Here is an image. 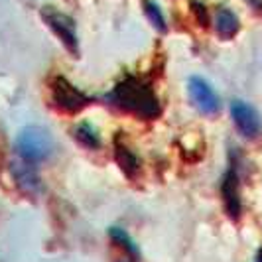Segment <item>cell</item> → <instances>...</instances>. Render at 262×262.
<instances>
[{
	"instance_id": "5",
	"label": "cell",
	"mask_w": 262,
	"mask_h": 262,
	"mask_svg": "<svg viewBox=\"0 0 262 262\" xmlns=\"http://www.w3.org/2000/svg\"><path fill=\"white\" fill-rule=\"evenodd\" d=\"M10 171H12V178L16 185L22 191H26L30 195H36L41 189V178H39L38 164L16 156L12 160V164H10Z\"/></svg>"
},
{
	"instance_id": "3",
	"label": "cell",
	"mask_w": 262,
	"mask_h": 262,
	"mask_svg": "<svg viewBox=\"0 0 262 262\" xmlns=\"http://www.w3.org/2000/svg\"><path fill=\"white\" fill-rule=\"evenodd\" d=\"M53 103L66 113H77L91 103V97L79 91L75 85H71L66 77H55L52 83Z\"/></svg>"
},
{
	"instance_id": "1",
	"label": "cell",
	"mask_w": 262,
	"mask_h": 262,
	"mask_svg": "<svg viewBox=\"0 0 262 262\" xmlns=\"http://www.w3.org/2000/svg\"><path fill=\"white\" fill-rule=\"evenodd\" d=\"M106 101L120 111L132 113L146 120H152L160 115V101L156 93L152 91L148 83L136 77H128L118 83L111 95H106Z\"/></svg>"
},
{
	"instance_id": "11",
	"label": "cell",
	"mask_w": 262,
	"mask_h": 262,
	"mask_svg": "<svg viewBox=\"0 0 262 262\" xmlns=\"http://www.w3.org/2000/svg\"><path fill=\"white\" fill-rule=\"evenodd\" d=\"M115 158H117V164L122 168V171H124V173L134 176V173L138 171V158L134 156V154H132L126 146L117 144V148H115Z\"/></svg>"
},
{
	"instance_id": "15",
	"label": "cell",
	"mask_w": 262,
	"mask_h": 262,
	"mask_svg": "<svg viewBox=\"0 0 262 262\" xmlns=\"http://www.w3.org/2000/svg\"><path fill=\"white\" fill-rule=\"evenodd\" d=\"M249 2L254 6V8H256V10H260V12H262V0H249Z\"/></svg>"
},
{
	"instance_id": "8",
	"label": "cell",
	"mask_w": 262,
	"mask_h": 262,
	"mask_svg": "<svg viewBox=\"0 0 262 262\" xmlns=\"http://www.w3.org/2000/svg\"><path fill=\"white\" fill-rule=\"evenodd\" d=\"M221 193H223L225 209L229 213L231 219H238L241 217V193H238V178L233 170L227 171L221 184Z\"/></svg>"
},
{
	"instance_id": "9",
	"label": "cell",
	"mask_w": 262,
	"mask_h": 262,
	"mask_svg": "<svg viewBox=\"0 0 262 262\" xmlns=\"http://www.w3.org/2000/svg\"><path fill=\"white\" fill-rule=\"evenodd\" d=\"M215 30L221 38H233L238 32V18L229 8H219L215 14Z\"/></svg>"
},
{
	"instance_id": "16",
	"label": "cell",
	"mask_w": 262,
	"mask_h": 262,
	"mask_svg": "<svg viewBox=\"0 0 262 262\" xmlns=\"http://www.w3.org/2000/svg\"><path fill=\"white\" fill-rule=\"evenodd\" d=\"M256 262H262V250L258 252V258H256Z\"/></svg>"
},
{
	"instance_id": "12",
	"label": "cell",
	"mask_w": 262,
	"mask_h": 262,
	"mask_svg": "<svg viewBox=\"0 0 262 262\" xmlns=\"http://www.w3.org/2000/svg\"><path fill=\"white\" fill-rule=\"evenodd\" d=\"M144 10H146V16H148V18H150V22H152V26L158 28L160 32H166V18H164L162 10L158 8V4L150 2V0H146Z\"/></svg>"
},
{
	"instance_id": "13",
	"label": "cell",
	"mask_w": 262,
	"mask_h": 262,
	"mask_svg": "<svg viewBox=\"0 0 262 262\" xmlns=\"http://www.w3.org/2000/svg\"><path fill=\"white\" fill-rule=\"evenodd\" d=\"M111 236H113V238L117 241L118 245H122L124 249L130 252L132 258H136V256H138V249H136V245L132 243V238L128 235H126L124 231H120V229H111Z\"/></svg>"
},
{
	"instance_id": "14",
	"label": "cell",
	"mask_w": 262,
	"mask_h": 262,
	"mask_svg": "<svg viewBox=\"0 0 262 262\" xmlns=\"http://www.w3.org/2000/svg\"><path fill=\"white\" fill-rule=\"evenodd\" d=\"M191 8L195 10L199 22H201V24H207V12H205V6H203V4H199V2H193V4H191Z\"/></svg>"
},
{
	"instance_id": "10",
	"label": "cell",
	"mask_w": 262,
	"mask_h": 262,
	"mask_svg": "<svg viewBox=\"0 0 262 262\" xmlns=\"http://www.w3.org/2000/svg\"><path fill=\"white\" fill-rule=\"evenodd\" d=\"M73 138H75L81 146L91 148V150H97V148L101 146L99 132H97V128H95L93 124H89V122H81V124H77L75 130H73Z\"/></svg>"
},
{
	"instance_id": "7",
	"label": "cell",
	"mask_w": 262,
	"mask_h": 262,
	"mask_svg": "<svg viewBox=\"0 0 262 262\" xmlns=\"http://www.w3.org/2000/svg\"><path fill=\"white\" fill-rule=\"evenodd\" d=\"M231 115L235 120V126L245 138H256L260 134L262 122L258 113L245 101H233L231 103Z\"/></svg>"
},
{
	"instance_id": "4",
	"label": "cell",
	"mask_w": 262,
	"mask_h": 262,
	"mask_svg": "<svg viewBox=\"0 0 262 262\" xmlns=\"http://www.w3.org/2000/svg\"><path fill=\"white\" fill-rule=\"evenodd\" d=\"M41 18L48 26L55 32V36L61 39V43L66 46L71 53H77V34H75V24L73 20L66 16L63 12L55 10V8H43Z\"/></svg>"
},
{
	"instance_id": "17",
	"label": "cell",
	"mask_w": 262,
	"mask_h": 262,
	"mask_svg": "<svg viewBox=\"0 0 262 262\" xmlns=\"http://www.w3.org/2000/svg\"><path fill=\"white\" fill-rule=\"evenodd\" d=\"M120 262H128V260H120Z\"/></svg>"
},
{
	"instance_id": "6",
	"label": "cell",
	"mask_w": 262,
	"mask_h": 262,
	"mask_svg": "<svg viewBox=\"0 0 262 262\" xmlns=\"http://www.w3.org/2000/svg\"><path fill=\"white\" fill-rule=\"evenodd\" d=\"M187 89H189V97H191L193 105L203 115H215V113H219V108H221L219 97H217V93L213 91V87H211L205 79L191 77Z\"/></svg>"
},
{
	"instance_id": "2",
	"label": "cell",
	"mask_w": 262,
	"mask_h": 262,
	"mask_svg": "<svg viewBox=\"0 0 262 262\" xmlns=\"http://www.w3.org/2000/svg\"><path fill=\"white\" fill-rule=\"evenodd\" d=\"M14 148H16V156L39 164L53 154L55 142H53L52 132L46 130L43 126L32 124V126H26L24 130H20Z\"/></svg>"
}]
</instances>
